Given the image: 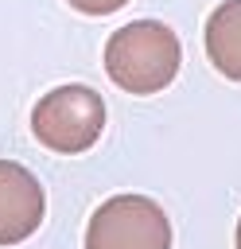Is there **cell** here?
Segmentation results:
<instances>
[{"instance_id": "52a82bcc", "label": "cell", "mask_w": 241, "mask_h": 249, "mask_svg": "<svg viewBox=\"0 0 241 249\" xmlns=\"http://www.w3.org/2000/svg\"><path fill=\"white\" fill-rule=\"evenodd\" d=\"M233 241H237V249H241V218H237V233H233Z\"/></svg>"}, {"instance_id": "5b68a950", "label": "cell", "mask_w": 241, "mask_h": 249, "mask_svg": "<svg viewBox=\"0 0 241 249\" xmlns=\"http://www.w3.org/2000/svg\"><path fill=\"white\" fill-rule=\"evenodd\" d=\"M206 58L229 82H241V0H222L202 31Z\"/></svg>"}, {"instance_id": "8992f818", "label": "cell", "mask_w": 241, "mask_h": 249, "mask_svg": "<svg viewBox=\"0 0 241 249\" xmlns=\"http://www.w3.org/2000/svg\"><path fill=\"white\" fill-rule=\"evenodd\" d=\"M70 8H78L82 16H109V12H120L128 0H66Z\"/></svg>"}, {"instance_id": "3957f363", "label": "cell", "mask_w": 241, "mask_h": 249, "mask_svg": "<svg viewBox=\"0 0 241 249\" xmlns=\"http://www.w3.org/2000/svg\"><path fill=\"white\" fill-rule=\"evenodd\" d=\"M86 249H171V218L148 195H113L93 210Z\"/></svg>"}, {"instance_id": "277c9868", "label": "cell", "mask_w": 241, "mask_h": 249, "mask_svg": "<svg viewBox=\"0 0 241 249\" xmlns=\"http://www.w3.org/2000/svg\"><path fill=\"white\" fill-rule=\"evenodd\" d=\"M47 214V195L39 179L16 163L0 160V245H19L27 241Z\"/></svg>"}, {"instance_id": "7a4b0ae2", "label": "cell", "mask_w": 241, "mask_h": 249, "mask_svg": "<svg viewBox=\"0 0 241 249\" xmlns=\"http://www.w3.org/2000/svg\"><path fill=\"white\" fill-rule=\"evenodd\" d=\"M31 132L43 148L58 156H78L89 152L101 132H105V101L89 86H54L43 93L31 109Z\"/></svg>"}, {"instance_id": "6da1fadb", "label": "cell", "mask_w": 241, "mask_h": 249, "mask_svg": "<svg viewBox=\"0 0 241 249\" xmlns=\"http://www.w3.org/2000/svg\"><path fill=\"white\" fill-rule=\"evenodd\" d=\"M183 62L179 35L159 19H132L117 27L105 43V74L124 93L148 97L175 82Z\"/></svg>"}]
</instances>
